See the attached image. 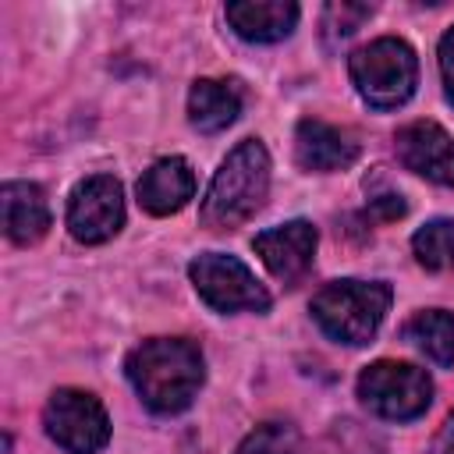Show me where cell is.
Listing matches in <instances>:
<instances>
[{
	"label": "cell",
	"instance_id": "6da1fadb",
	"mask_svg": "<svg viewBox=\"0 0 454 454\" xmlns=\"http://www.w3.org/2000/svg\"><path fill=\"white\" fill-rule=\"evenodd\" d=\"M124 372L149 411L177 415L195 401V394L206 380V362H202V351L195 340L149 337L128 351Z\"/></svg>",
	"mask_w": 454,
	"mask_h": 454
},
{
	"label": "cell",
	"instance_id": "7a4b0ae2",
	"mask_svg": "<svg viewBox=\"0 0 454 454\" xmlns=\"http://www.w3.org/2000/svg\"><path fill=\"white\" fill-rule=\"evenodd\" d=\"M266 195H270V153L259 138H245L227 153V160L213 174L199 216L209 231H234L262 209Z\"/></svg>",
	"mask_w": 454,
	"mask_h": 454
},
{
	"label": "cell",
	"instance_id": "3957f363",
	"mask_svg": "<svg viewBox=\"0 0 454 454\" xmlns=\"http://www.w3.org/2000/svg\"><path fill=\"white\" fill-rule=\"evenodd\" d=\"M390 284L383 280H330L312 298V319L337 344H369L390 309Z\"/></svg>",
	"mask_w": 454,
	"mask_h": 454
},
{
	"label": "cell",
	"instance_id": "277c9868",
	"mask_svg": "<svg viewBox=\"0 0 454 454\" xmlns=\"http://www.w3.org/2000/svg\"><path fill=\"white\" fill-rule=\"evenodd\" d=\"M348 74L372 110H397L419 85V57L404 39L380 35L348 57Z\"/></svg>",
	"mask_w": 454,
	"mask_h": 454
},
{
	"label": "cell",
	"instance_id": "5b68a950",
	"mask_svg": "<svg viewBox=\"0 0 454 454\" xmlns=\"http://www.w3.org/2000/svg\"><path fill=\"white\" fill-rule=\"evenodd\" d=\"M358 397L362 404L390 422H411L419 419L433 401V380L426 369L397 358H380L362 369L358 376Z\"/></svg>",
	"mask_w": 454,
	"mask_h": 454
},
{
	"label": "cell",
	"instance_id": "8992f818",
	"mask_svg": "<svg viewBox=\"0 0 454 454\" xmlns=\"http://www.w3.org/2000/svg\"><path fill=\"white\" fill-rule=\"evenodd\" d=\"M188 277L199 298L216 312H266L270 309V291L234 255L202 252L188 262Z\"/></svg>",
	"mask_w": 454,
	"mask_h": 454
},
{
	"label": "cell",
	"instance_id": "52a82bcc",
	"mask_svg": "<svg viewBox=\"0 0 454 454\" xmlns=\"http://www.w3.org/2000/svg\"><path fill=\"white\" fill-rule=\"evenodd\" d=\"M43 426L57 447L67 454H96L110 440V419L96 394L78 387H60L43 408Z\"/></svg>",
	"mask_w": 454,
	"mask_h": 454
},
{
	"label": "cell",
	"instance_id": "ba28073f",
	"mask_svg": "<svg viewBox=\"0 0 454 454\" xmlns=\"http://www.w3.org/2000/svg\"><path fill=\"white\" fill-rule=\"evenodd\" d=\"M124 227V192L110 174H92L67 199V231L82 245H103Z\"/></svg>",
	"mask_w": 454,
	"mask_h": 454
},
{
	"label": "cell",
	"instance_id": "9c48e42d",
	"mask_svg": "<svg viewBox=\"0 0 454 454\" xmlns=\"http://www.w3.org/2000/svg\"><path fill=\"white\" fill-rule=\"evenodd\" d=\"M316 245H319V234L309 220H287L252 238V248L262 259V266L284 284H294L309 273L316 259Z\"/></svg>",
	"mask_w": 454,
	"mask_h": 454
},
{
	"label": "cell",
	"instance_id": "30bf717a",
	"mask_svg": "<svg viewBox=\"0 0 454 454\" xmlns=\"http://www.w3.org/2000/svg\"><path fill=\"white\" fill-rule=\"evenodd\" d=\"M397 160L404 170L454 188V138L436 121H411L394 135Z\"/></svg>",
	"mask_w": 454,
	"mask_h": 454
},
{
	"label": "cell",
	"instance_id": "8fae6325",
	"mask_svg": "<svg viewBox=\"0 0 454 454\" xmlns=\"http://www.w3.org/2000/svg\"><path fill=\"white\" fill-rule=\"evenodd\" d=\"M358 160V142L351 131L326 124L319 117H305L294 128V163L309 174H333Z\"/></svg>",
	"mask_w": 454,
	"mask_h": 454
},
{
	"label": "cell",
	"instance_id": "7c38bea8",
	"mask_svg": "<svg viewBox=\"0 0 454 454\" xmlns=\"http://www.w3.org/2000/svg\"><path fill=\"white\" fill-rule=\"evenodd\" d=\"M135 192H138V202L145 213L170 216L195 195V174L184 156H163L138 177Z\"/></svg>",
	"mask_w": 454,
	"mask_h": 454
},
{
	"label": "cell",
	"instance_id": "4fadbf2b",
	"mask_svg": "<svg viewBox=\"0 0 454 454\" xmlns=\"http://www.w3.org/2000/svg\"><path fill=\"white\" fill-rule=\"evenodd\" d=\"M227 21L231 28L248 39V43H277L284 35H291V28L298 25V4L291 0H238L227 4Z\"/></svg>",
	"mask_w": 454,
	"mask_h": 454
},
{
	"label": "cell",
	"instance_id": "5bb4252c",
	"mask_svg": "<svg viewBox=\"0 0 454 454\" xmlns=\"http://www.w3.org/2000/svg\"><path fill=\"white\" fill-rule=\"evenodd\" d=\"M0 202H4V231L14 245H35L50 231V206L39 184L7 181L0 188Z\"/></svg>",
	"mask_w": 454,
	"mask_h": 454
},
{
	"label": "cell",
	"instance_id": "9a60e30c",
	"mask_svg": "<svg viewBox=\"0 0 454 454\" xmlns=\"http://www.w3.org/2000/svg\"><path fill=\"white\" fill-rule=\"evenodd\" d=\"M238 114H241V89L234 82L199 78L188 89V121L202 135H216V131L231 128L238 121Z\"/></svg>",
	"mask_w": 454,
	"mask_h": 454
},
{
	"label": "cell",
	"instance_id": "2e32d148",
	"mask_svg": "<svg viewBox=\"0 0 454 454\" xmlns=\"http://www.w3.org/2000/svg\"><path fill=\"white\" fill-rule=\"evenodd\" d=\"M401 337L408 344H415L440 369L454 365V312H447V309H422V312H415L401 326Z\"/></svg>",
	"mask_w": 454,
	"mask_h": 454
},
{
	"label": "cell",
	"instance_id": "e0dca14e",
	"mask_svg": "<svg viewBox=\"0 0 454 454\" xmlns=\"http://www.w3.org/2000/svg\"><path fill=\"white\" fill-rule=\"evenodd\" d=\"M411 252L419 266L426 270H447L454 266V220L450 216H433L411 234Z\"/></svg>",
	"mask_w": 454,
	"mask_h": 454
},
{
	"label": "cell",
	"instance_id": "ac0fdd59",
	"mask_svg": "<svg viewBox=\"0 0 454 454\" xmlns=\"http://www.w3.org/2000/svg\"><path fill=\"white\" fill-rule=\"evenodd\" d=\"M301 447V436H298V426L287 422V419H266L259 422L241 443L234 454H298Z\"/></svg>",
	"mask_w": 454,
	"mask_h": 454
},
{
	"label": "cell",
	"instance_id": "d6986e66",
	"mask_svg": "<svg viewBox=\"0 0 454 454\" xmlns=\"http://www.w3.org/2000/svg\"><path fill=\"white\" fill-rule=\"evenodd\" d=\"M369 18H372L369 4H348V0L326 4L323 7V35H326V43H340V39H348Z\"/></svg>",
	"mask_w": 454,
	"mask_h": 454
},
{
	"label": "cell",
	"instance_id": "ffe728a7",
	"mask_svg": "<svg viewBox=\"0 0 454 454\" xmlns=\"http://www.w3.org/2000/svg\"><path fill=\"white\" fill-rule=\"evenodd\" d=\"M440 78H443V92H447V99L454 103V25L443 32V39H440Z\"/></svg>",
	"mask_w": 454,
	"mask_h": 454
},
{
	"label": "cell",
	"instance_id": "44dd1931",
	"mask_svg": "<svg viewBox=\"0 0 454 454\" xmlns=\"http://www.w3.org/2000/svg\"><path fill=\"white\" fill-rule=\"evenodd\" d=\"M404 209H408V202H404L401 195H394V192L372 199V213H376L380 220H397V216H404Z\"/></svg>",
	"mask_w": 454,
	"mask_h": 454
}]
</instances>
